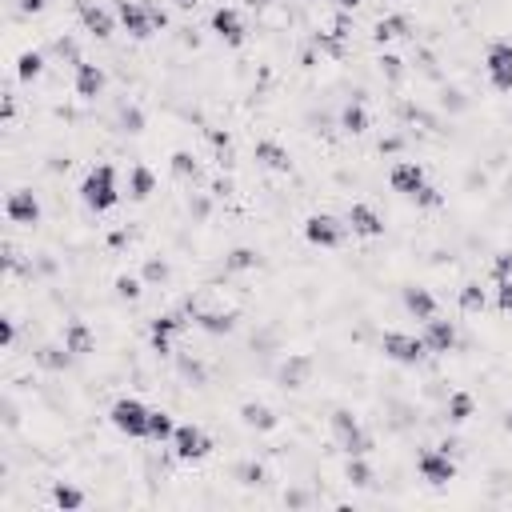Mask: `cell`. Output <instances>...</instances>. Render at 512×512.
<instances>
[{
    "mask_svg": "<svg viewBox=\"0 0 512 512\" xmlns=\"http://www.w3.org/2000/svg\"><path fill=\"white\" fill-rule=\"evenodd\" d=\"M68 88H72V96H76L80 104H100V100L108 96V88H112V72H108V64H104V60L84 56V60L72 68Z\"/></svg>",
    "mask_w": 512,
    "mask_h": 512,
    "instance_id": "7c38bea8",
    "label": "cell"
},
{
    "mask_svg": "<svg viewBox=\"0 0 512 512\" xmlns=\"http://www.w3.org/2000/svg\"><path fill=\"white\" fill-rule=\"evenodd\" d=\"M56 336L64 340V348H68V352H76V360H80V364L96 360V352H100V332H96V320H88L84 312L64 316V320H60V328H56Z\"/></svg>",
    "mask_w": 512,
    "mask_h": 512,
    "instance_id": "2e32d148",
    "label": "cell"
},
{
    "mask_svg": "<svg viewBox=\"0 0 512 512\" xmlns=\"http://www.w3.org/2000/svg\"><path fill=\"white\" fill-rule=\"evenodd\" d=\"M396 308L408 316V320H432V316H440V296H436V288L432 284H424V280H404L400 284V292H396Z\"/></svg>",
    "mask_w": 512,
    "mask_h": 512,
    "instance_id": "ffe728a7",
    "label": "cell"
},
{
    "mask_svg": "<svg viewBox=\"0 0 512 512\" xmlns=\"http://www.w3.org/2000/svg\"><path fill=\"white\" fill-rule=\"evenodd\" d=\"M136 272H140V280H144L148 288H156V292H160V288H172V280H176V264H172L164 252H152V256H144Z\"/></svg>",
    "mask_w": 512,
    "mask_h": 512,
    "instance_id": "1f68e13d",
    "label": "cell"
},
{
    "mask_svg": "<svg viewBox=\"0 0 512 512\" xmlns=\"http://www.w3.org/2000/svg\"><path fill=\"white\" fill-rule=\"evenodd\" d=\"M412 32H416L412 12L408 8H388V12H380V16L368 20V32L364 36H368L372 48H388V44H408Z\"/></svg>",
    "mask_w": 512,
    "mask_h": 512,
    "instance_id": "9a60e30c",
    "label": "cell"
},
{
    "mask_svg": "<svg viewBox=\"0 0 512 512\" xmlns=\"http://www.w3.org/2000/svg\"><path fill=\"white\" fill-rule=\"evenodd\" d=\"M444 204H448V192H444L436 180H428L424 188H416V192L408 196V208H412L416 216H436V212H444Z\"/></svg>",
    "mask_w": 512,
    "mask_h": 512,
    "instance_id": "836d02e7",
    "label": "cell"
},
{
    "mask_svg": "<svg viewBox=\"0 0 512 512\" xmlns=\"http://www.w3.org/2000/svg\"><path fill=\"white\" fill-rule=\"evenodd\" d=\"M244 308H236V304H204V308H196L192 312V328L200 332V336H208V340H232L240 328H244Z\"/></svg>",
    "mask_w": 512,
    "mask_h": 512,
    "instance_id": "4fadbf2b",
    "label": "cell"
},
{
    "mask_svg": "<svg viewBox=\"0 0 512 512\" xmlns=\"http://www.w3.org/2000/svg\"><path fill=\"white\" fill-rule=\"evenodd\" d=\"M336 128H340V140H364L372 132V104L368 100H340L336 104Z\"/></svg>",
    "mask_w": 512,
    "mask_h": 512,
    "instance_id": "484cf974",
    "label": "cell"
},
{
    "mask_svg": "<svg viewBox=\"0 0 512 512\" xmlns=\"http://www.w3.org/2000/svg\"><path fill=\"white\" fill-rule=\"evenodd\" d=\"M376 356H380L384 364L400 368V372H416V368H424V364L432 360L424 336L404 332V328H384L380 340H376Z\"/></svg>",
    "mask_w": 512,
    "mask_h": 512,
    "instance_id": "5b68a950",
    "label": "cell"
},
{
    "mask_svg": "<svg viewBox=\"0 0 512 512\" xmlns=\"http://www.w3.org/2000/svg\"><path fill=\"white\" fill-rule=\"evenodd\" d=\"M452 300H456V312H460V316L484 320V312L492 308V288H488L484 276H464V280L452 288Z\"/></svg>",
    "mask_w": 512,
    "mask_h": 512,
    "instance_id": "cb8c5ba5",
    "label": "cell"
},
{
    "mask_svg": "<svg viewBox=\"0 0 512 512\" xmlns=\"http://www.w3.org/2000/svg\"><path fill=\"white\" fill-rule=\"evenodd\" d=\"M208 32L224 52H244L252 44V24L240 4H212L208 12Z\"/></svg>",
    "mask_w": 512,
    "mask_h": 512,
    "instance_id": "ba28073f",
    "label": "cell"
},
{
    "mask_svg": "<svg viewBox=\"0 0 512 512\" xmlns=\"http://www.w3.org/2000/svg\"><path fill=\"white\" fill-rule=\"evenodd\" d=\"M148 416L152 404L144 400V392H116L104 408V428L124 444H148Z\"/></svg>",
    "mask_w": 512,
    "mask_h": 512,
    "instance_id": "7a4b0ae2",
    "label": "cell"
},
{
    "mask_svg": "<svg viewBox=\"0 0 512 512\" xmlns=\"http://www.w3.org/2000/svg\"><path fill=\"white\" fill-rule=\"evenodd\" d=\"M248 160L256 164V172H264V176H276V180H288V176H296V156H292V148L280 140V136H252V148H248Z\"/></svg>",
    "mask_w": 512,
    "mask_h": 512,
    "instance_id": "30bf717a",
    "label": "cell"
},
{
    "mask_svg": "<svg viewBox=\"0 0 512 512\" xmlns=\"http://www.w3.org/2000/svg\"><path fill=\"white\" fill-rule=\"evenodd\" d=\"M316 376H320V360H316V352H308V348H292V352H284V356L272 364L268 384H272L280 396H304V392L316 384Z\"/></svg>",
    "mask_w": 512,
    "mask_h": 512,
    "instance_id": "277c9868",
    "label": "cell"
},
{
    "mask_svg": "<svg viewBox=\"0 0 512 512\" xmlns=\"http://www.w3.org/2000/svg\"><path fill=\"white\" fill-rule=\"evenodd\" d=\"M112 8H116V16H120V32H124L132 44H152V40L160 36L148 0H112Z\"/></svg>",
    "mask_w": 512,
    "mask_h": 512,
    "instance_id": "d6986e66",
    "label": "cell"
},
{
    "mask_svg": "<svg viewBox=\"0 0 512 512\" xmlns=\"http://www.w3.org/2000/svg\"><path fill=\"white\" fill-rule=\"evenodd\" d=\"M328 8H344V12H360L364 0H328Z\"/></svg>",
    "mask_w": 512,
    "mask_h": 512,
    "instance_id": "74e56055",
    "label": "cell"
},
{
    "mask_svg": "<svg viewBox=\"0 0 512 512\" xmlns=\"http://www.w3.org/2000/svg\"><path fill=\"white\" fill-rule=\"evenodd\" d=\"M508 112H512V104H508Z\"/></svg>",
    "mask_w": 512,
    "mask_h": 512,
    "instance_id": "f35d334b",
    "label": "cell"
},
{
    "mask_svg": "<svg viewBox=\"0 0 512 512\" xmlns=\"http://www.w3.org/2000/svg\"><path fill=\"white\" fill-rule=\"evenodd\" d=\"M480 72H484V84L496 96H512V36H492L484 44Z\"/></svg>",
    "mask_w": 512,
    "mask_h": 512,
    "instance_id": "8fae6325",
    "label": "cell"
},
{
    "mask_svg": "<svg viewBox=\"0 0 512 512\" xmlns=\"http://www.w3.org/2000/svg\"><path fill=\"white\" fill-rule=\"evenodd\" d=\"M48 68H52V60H48V52H44L40 44H28V48H20V52L8 60V76H12L20 88H36V84L48 76Z\"/></svg>",
    "mask_w": 512,
    "mask_h": 512,
    "instance_id": "603a6c76",
    "label": "cell"
},
{
    "mask_svg": "<svg viewBox=\"0 0 512 512\" xmlns=\"http://www.w3.org/2000/svg\"><path fill=\"white\" fill-rule=\"evenodd\" d=\"M172 456H176V464L180 468H200V464H208L212 456H216V436L208 432V424L204 420H180L176 424V432H172Z\"/></svg>",
    "mask_w": 512,
    "mask_h": 512,
    "instance_id": "8992f818",
    "label": "cell"
},
{
    "mask_svg": "<svg viewBox=\"0 0 512 512\" xmlns=\"http://www.w3.org/2000/svg\"><path fill=\"white\" fill-rule=\"evenodd\" d=\"M412 472H416L428 488H452L464 468H460V460H456L448 448H440V444H420L416 456H412Z\"/></svg>",
    "mask_w": 512,
    "mask_h": 512,
    "instance_id": "9c48e42d",
    "label": "cell"
},
{
    "mask_svg": "<svg viewBox=\"0 0 512 512\" xmlns=\"http://www.w3.org/2000/svg\"><path fill=\"white\" fill-rule=\"evenodd\" d=\"M340 480L348 492H376L380 488L376 456H340Z\"/></svg>",
    "mask_w": 512,
    "mask_h": 512,
    "instance_id": "4316f807",
    "label": "cell"
},
{
    "mask_svg": "<svg viewBox=\"0 0 512 512\" xmlns=\"http://www.w3.org/2000/svg\"><path fill=\"white\" fill-rule=\"evenodd\" d=\"M440 412H444V424L460 432V428H468V424L480 416V396L460 384V388H452V392L444 396V408H440Z\"/></svg>",
    "mask_w": 512,
    "mask_h": 512,
    "instance_id": "f1b7e54d",
    "label": "cell"
},
{
    "mask_svg": "<svg viewBox=\"0 0 512 512\" xmlns=\"http://www.w3.org/2000/svg\"><path fill=\"white\" fill-rule=\"evenodd\" d=\"M176 412L168 404H152V416H148V444L156 448H168L172 444V432H176Z\"/></svg>",
    "mask_w": 512,
    "mask_h": 512,
    "instance_id": "d6a6232c",
    "label": "cell"
},
{
    "mask_svg": "<svg viewBox=\"0 0 512 512\" xmlns=\"http://www.w3.org/2000/svg\"><path fill=\"white\" fill-rule=\"evenodd\" d=\"M344 220H348L352 240H360V244H372V240L388 236V216L372 200H348L344 204Z\"/></svg>",
    "mask_w": 512,
    "mask_h": 512,
    "instance_id": "ac0fdd59",
    "label": "cell"
},
{
    "mask_svg": "<svg viewBox=\"0 0 512 512\" xmlns=\"http://www.w3.org/2000/svg\"><path fill=\"white\" fill-rule=\"evenodd\" d=\"M44 508H52V512H80V508H92V492H88V484L60 476V480L48 484Z\"/></svg>",
    "mask_w": 512,
    "mask_h": 512,
    "instance_id": "d4e9b609",
    "label": "cell"
},
{
    "mask_svg": "<svg viewBox=\"0 0 512 512\" xmlns=\"http://www.w3.org/2000/svg\"><path fill=\"white\" fill-rule=\"evenodd\" d=\"M72 20L80 24V32H84L92 44H112L116 32H120V16H116L112 0H84Z\"/></svg>",
    "mask_w": 512,
    "mask_h": 512,
    "instance_id": "5bb4252c",
    "label": "cell"
},
{
    "mask_svg": "<svg viewBox=\"0 0 512 512\" xmlns=\"http://www.w3.org/2000/svg\"><path fill=\"white\" fill-rule=\"evenodd\" d=\"M296 232H300V244L312 248V252H340L352 240L344 212H332V208H308L300 216Z\"/></svg>",
    "mask_w": 512,
    "mask_h": 512,
    "instance_id": "3957f363",
    "label": "cell"
},
{
    "mask_svg": "<svg viewBox=\"0 0 512 512\" xmlns=\"http://www.w3.org/2000/svg\"><path fill=\"white\" fill-rule=\"evenodd\" d=\"M156 192H160V176L152 172V164L148 160H132L128 164V176H124V200L136 204V208H144Z\"/></svg>",
    "mask_w": 512,
    "mask_h": 512,
    "instance_id": "83f0119b",
    "label": "cell"
},
{
    "mask_svg": "<svg viewBox=\"0 0 512 512\" xmlns=\"http://www.w3.org/2000/svg\"><path fill=\"white\" fill-rule=\"evenodd\" d=\"M236 424L244 428V432H252V436H276L280 428H284V412L276 408V404H268V400H260V396H244V400H236Z\"/></svg>",
    "mask_w": 512,
    "mask_h": 512,
    "instance_id": "e0dca14e",
    "label": "cell"
},
{
    "mask_svg": "<svg viewBox=\"0 0 512 512\" xmlns=\"http://www.w3.org/2000/svg\"><path fill=\"white\" fill-rule=\"evenodd\" d=\"M76 204L88 216H112L124 204V188H120V168L112 160H92L80 176V184L72 188Z\"/></svg>",
    "mask_w": 512,
    "mask_h": 512,
    "instance_id": "6da1fadb",
    "label": "cell"
},
{
    "mask_svg": "<svg viewBox=\"0 0 512 512\" xmlns=\"http://www.w3.org/2000/svg\"><path fill=\"white\" fill-rule=\"evenodd\" d=\"M492 308H496V316H512V276L492 284Z\"/></svg>",
    "mask_w": 512,
    "mask_h": 512,
    "instance_id": "d590c367",
    "label": "cell"
},
{
    "mask_svg": "<svg viewBox=\"0 0 512 512\" xmlns=\"http://www.w3.org/2000/svg\"><path fill=\"white\" fill-rule=\"evenodd\" d=\"M384 180H388V192H396L400 200H408L416 188H424V184L432 180V168H428L420 156H400V160L388 164Z\"/></svg>",
    "mask_w": 512,
    "mask_h": 512,
    "instance_id": "44dd1931",
    "label": "cell"
},
{
    "mask_svg": "<svg viewBox=\"0 0 512 512\" xmlns=\"http://www.w3.org/2000/svg\"><path fill=\"white\" fill-rule=\"evenodd\" d=\"M200 4H204V0H172V8H176V12H184V16H196V12H200Z\"/></svg>",
    "mask_w": 512,
    "mask_h": 512,
    "instance_id": "8d00e7d4",
    "label": "cell"
},
{
    "mask_svg": "<svg viewBox=\"0 0 512 512\" xmlns=\"http://www.w3.org/2000/svg\"><path fill=\"white\" fill-rule=\"evenodd\" d=\"M420 336H424V344H428V352H432L436 364H448V360L456 356V348H460V324L448 320V316L424 320V324H420Z\"/></svg>",
    "mask_w": 512,
    "mask_h": 512,
    "instance_id": "7402d4cb",
    "label": "cell"
},
{
    "mask_svg": "<svg viewBox=\"0 0 512 512\" xmlns=\"http://www.w3.org/2000/svg\"><path fill=\"white\" fill-rule=\"evenodd\" d=\"M376 76L384 80V96L388 92H400L404 84H408V76H412V68H408V60L400 56V52H388V48H376Z\"/></svg>",
    "mask_w": 512,
    "mask_h": 512,
    "instance_id": "4dcf8cb0",
    "label": "cell"
},
{
    "mask_svg": "<svg viewBox=\"0 0 512 512\" xmlns=\"http://www.w3.org/2000/svg\"><path fill=\"white\" fill-rule=\"evenodd\" d=\"M508 276H512V244L496 248V252L488 256V264H484V280H488V284H496V280H508Z\"/></svg>",
    "mask_w": 512,
    "mask_h": 512,
    "instance_id": "e575fe53",
    "label": "cell"
},
{
    "mask_svg": "<svg viewBox=\"0 0 512 512\" xmlns=\"http://www.w3.org/2000/svg\"><path fill=\"white\" fill-rule=\"evenodd\" d=\"M44 216H48V200L40 196V188L32 184L4 188V224H12L16 232H40Z\"/></svg>",
    "mask_w": 512,
    "mask_h": 512,
    "instance_id": "52a82bcc",
    "label": "cell"
},
{
    "mask_svg": "<svg viewBox=\"0 0 512 512\" xmlns=\"http://www.w3.org/2000/svg\"><path fill=\"white\" fill-rule=\"evenodd\" d=\"M168 176L184 188H208V176L200 168V156L192 148H172L168 152Z\"/></svg>",
    "mask_w": 512,
    "mask_h": 512,
    "instance_id": "f546056e",
    "label": "cell"
}]
</instances>
